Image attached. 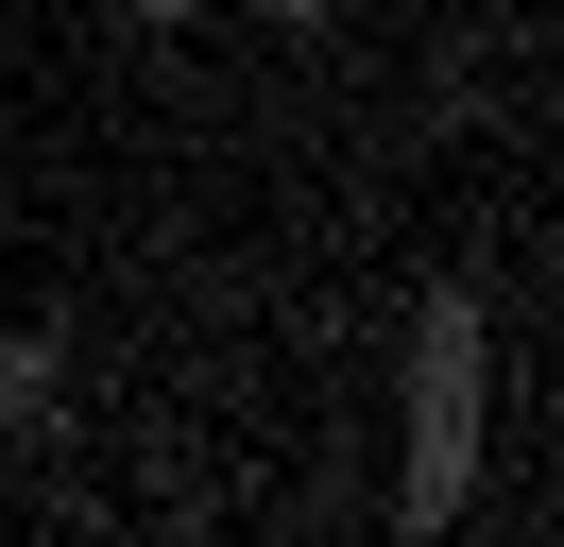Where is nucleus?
Here are the masks:
<instances>
[{"label":"nucleus","mask_w":564,"mask_h":547,"mask_svg":"<svg viewBox=\"0 0 564 547\" xmlns=\"http://www.w3.org/2000/svg\"><path fill=\"white\" fill-rule=\"evenodd\" d=\"M0 428H52V342L0 325Z\"/></svg>","instance_id":"f03ea898"},{"label":"nucleus","mask_w":564,"mask_h":547,"mask_svg":"<svg viewBox=\"0 0 564 547\" xmlns=\"http://www.w3.org/2000/svg\"><path fill=\"white\" fill-rule=\"evenodd\" d=\"M462 479H479V291H427L411 308V530H445Z\"/></svg>","instance_id":"f257e3e1"},{"label":"nucleus","mask_w":564,"mask_h":547,"mask_svg":"<svg viewBox=\"0 0 564 547\" xmlns=\"http://www.w3.org/2000/svg\"><path fill=\"white\" fill-rule=\"evenodd\" d=\"M138 18H206V0H138Z\"/></svg>","instance_id":"7ed1b4c3"},{"label":"nucleus","mask_w":564,"mask_h":547,"mask_svg":"<svg viewBox=\"0 0 564 547\" xmlns=\"http://www.w3.org/2000/svg\"><path fill=\"white\" fill-rule=\"evenodd\" d=\"M274 18H325V0H274Z\"/></svg>","instance_id":"20e7f679"}]
</instances>
